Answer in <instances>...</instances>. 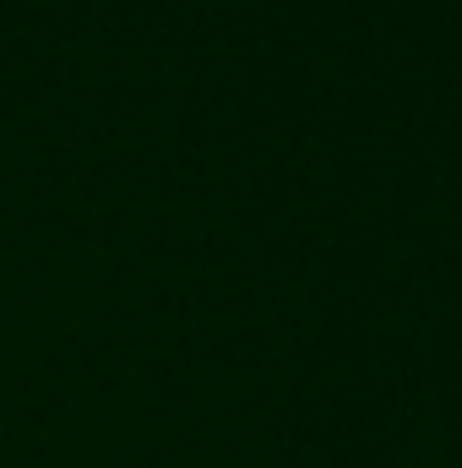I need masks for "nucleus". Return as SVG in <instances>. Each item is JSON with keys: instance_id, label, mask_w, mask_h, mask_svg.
I'll return each mask as SVG.
<instances>
[]
</instances>
